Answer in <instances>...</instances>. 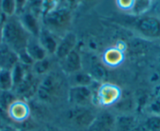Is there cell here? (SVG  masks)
I'll return each mask as SVG.
<instances>
[{
  "instance_id": "obj_1",
  "label": "cell",
  "mask_w": 160,
  "mask_h": 131,
  "mask_svg": "<svg viewBox=\"0 0 160 131\" xmlns=\"http://www.w3.org/2000/svg\"><path fill=\"white\" fill-rule=\"evenodd\" d=\"M65 82L64 75L56 71H50L40 79L35 96L41 102L47 104L54 102L64 93Z\"/></svg>"
},
{
  "instance_id": "obj_2",
  "label": "cell",
  "mask_w": 160,
  "mask_h": 131,
  "mask_svg": "<svg viewBox=\"0 0 160 131\" xmlns=\"http://www.w3.org/2000/svg\"><path fill=\"white\" fill-rule=\"evenodd\" d=\"M31 35L27 32L18 16L5 18L2 25V43L18 54L25 51Z\"/></svg>"
},
{
  "instance_id": "obj_3",
  "label": "cell",
  "mask_w": 160,
  "mask_h": 131,
  "mask_svg": "<svg viewBox=\"0 0 160 131\" xmlns=\"http://www.w3.org/2000/svg\"><path fill=\"white\" fill-rule=\"evenodd\" d=\"M73 21V11L65 6H58L41 17L44 28L61 38L70 32Z\"/></svg>"
},
{
  "instance_id": "obj_4",
  "label": "cell",
  "mask_w": 160,
  "mask_h": 131,
  "mask_svg": "<svg viewBox=\"0 0 160 131\" xmlns=\"http://www.w3.org/2000/svg\"><path fill=\"white\" fill-rule=\"evenodd\" d=\"M135 31L141 36L148 38H160V19L152 15H144L133 22Z\"/></svg>"
},
{
  "instance_id": "obj_5",
  "label": "cell",
  "mask_w": 160,
  "mask_h": 131,
  "mask_svg": "<svg viewBox=\"0 0 160 131\" xmlns=\"http://www.w3.org/2000/svg\"><path fill=\"white\" fill-rule=\"evenodd\" d=\"M98 103L101 106L115 105L122 98V90L117 85L104 83L100 85L97 92Z\"/></svg>"
},
{
  "instance_id": "obj_6",
  "label": "cell",
  "mask_w": 160,
  "mask_h": 131,
  "mask_svg": "<svg viewBox=\"0 0 160 131\" xmlns=\"http://www.w3.org/2000/svg\"><path fill=\"white\" fill-rule=\"evenodd\" d=\"M67 98L74 106H88L93 101V91L90 86H69Z\"/></svg>"
},
{
  "instance_id": "obj_7",
  "label": "cell",
  "mask_w": 160,
  "mask_h": 131,
  "mask_svg": "<svg viewBox=\"0 0 160 131\" xmlns=\"http://www.w3.org/2000/svg\"><path fill=\"white\" fill-rule=\"evenodd\" d=\"M38 76L33 74V72L29 71L26 75L25 78L22 82L13 89V93L19 99L24 100L26 98H30L33 94H36L37 88H38V83H36L35 80Z\"/></svg>"
},
{
  "instance_id": "obj_8",
  "label": "cell",
  "mask_w": 160,
  "mask_h": 131,
  "mask_svg": "<svg viewBox=\"0 0 160 131\" xmlns=\"http://www.w3.org/2000/svg\"><path fill=\"white\" fill-rule=\"evenodd\" d=\"M22 25L32 36L38 37L42 28L41 18L37 16L29 10L24 9L21 13L17 15Z\"/></svg>"
},
{
  "instance_id": "obj_9",
  "label": "cell",
  "mask_w": 160,
  "mask_h": 131,
  "mask_svg": "<svg viewBox=\"0 0 160 131\" xmlns=\"http://www.w3.org/2000/svg\"><path fill=\"white\" fill-rule=\"evenodd\" d=\"M96 118L97 115L87 106H75L70 112V119L80 127L92 126Z\"/></svg>"
},
{
  "instance_id": "obj_10",
  "label": "cell",
  "mask_w": 160,
  "mask_h": 131,
  "mask_svg": "<svg viewBox=\"0 0 160 131\" xmlns=\"http://www.w3.org/2000/svg\"><path fill=\"white\" fill-rule=\"evenodd\" d=\"M76 45L77 35L73 32L70 31L60 38L54 57L57 59L61 61L66 58L72 50H75Z\"/></svg>"
},
{
  "instance_id": "obj_11",
  "label": "cell",
  "mask_w": 160,
  "mask_h": 131,
  "mask_svg": "<svg viewBox=\"0 0 160 131\" xmlns=\"http://www.w3.org/2000/svg\"><path fill=\"white\" fill-rule=\"evenodd\" d=\"M8 116L15 122H23L30 115V108L24 100L17 98L7 109Z\"/></svg>"
},
{
  "instance_id": "obj_12",
  "label": "cell",
  "mask_w": 160,
  "mask_h": 131,
  "mask_svg": "<svg viewBox=\"0 0 160 131\" xmlns=\"http://www.w3.org/2000/svg\"><path fill=\"white\" fill-rule=\"evenodd\" d=\"M37 38L47 51V54L50 57L54 56L61 38L57 36L55 34L44 28L43 26Z\"/></svg>"
},
{
  "instance_id": "obj_13",
  "label": "cell",
  "mask_w": 160,
  "mask_h": 131,
  "mask_svg": "<svg viewBox=\"0 0 160 131\" xmlns=\"http://www.w3.org/2000/svg\"><path fill=\"white\" fill-rule=\"evenodd\" d=\"M18 62V53L5 43H0V69L11 71Z\"/></svg>"
},
{
  "instance_id": "obj_14",
  "label": "cell",
  "mask_w": 160,
  "mask_h": 131,
  "mask_svg": "<svg viewBox=\"0 0 160 131\" xmlns=\"http://www.w3.org/2000/svg\"><path fill=\"white\" fill-rule=\"evenodd\" d=\"M61 68L68 75L82 70V58L77 50H73L64 59L61 60Z\"/></svg>"
},
{
  "instance_id": "obj_15",
  "label": "cell",
  "mask_w": 160,
  "mask_h": 131,
  "mask_svg": "<svg viewBox=\"0 0 160 131\" xmlns=\"http://www.w3.org/2000/svg\"><path fill=\"white\" fill-rule=\"evenodd\" d=\"M25 51L35 62L43 60L47 57H49L45 49L43 48L42 44L38 41V38L32 36V35L28 41Z\"/></svg>"
},
{
  "instance_id": "obj_16",
  "label": "cell",
  "mask_w": 160,
  "mask_h": 131,
  "mask_svg": "<svg viewBox=\"0 0 160 131\" xmlns=\"http://www.w3.org/2000/svg\"><path fill=\"white\" fill-rule=\"evenodd\" d=\"M124 61V54L118 48H110L104 52L103 61L107 66L115 68L122 64Z\"/></svg>"
},
{
  "instance_id": "obj_17",
  "label": "cell",
  "mask_w": 160,
  "mask_h": 131,
  "mask_svg": "<svg viewBox=\"0 0 160 131\" xmlns=\"http://www.w3.org/2000/svg\"><path fill=\"white\" fill-rule=\"evenodd\" d=\"M68 84L72 86H91L94 82V78L88 72H83L82 70L68 75Z\"/></svg>"
},
{
  "instance_id": "obj_18",
  "label": "cell",
  "mask_w": 160,
  "mask_h": 131,
  "mask_svg": "<svg viewBox=\"0 0 160 131\" xmlns=\"http://www.w3.org/2000/svg\"><path fill=\"white\" fill-rule=\"evenodd\" d=\"M115 118L112 114L104 112L99 117H97L94 123L98 131H110L115 126Z\"/></svg>"
},
{
  "instance_id": "obj_19",
  "label": "cell",
  "mask_w": 160,
  "mask_h": 131,
  "mask_svg": "<svg viewBox=\"0 0 160 131\" xmlns=\"http://www.w3.org/2000/svg\"><path fill=\"white\" fill-rule=\"evenodd\" d=\"M50 58L51 57L49 56L45 59L34 62V64L31 67V71L38 77H42L47 75L50 71L53 70L52 68L53 63Z\"/></svg>"
},
{
  "instance_id": "obj_20",
  "label": "cell",
  "mask_w": 160,
  "mask_h": 131,
  "mask_svg": "<svg viewBox=\"0 0 160 131\" xmlns=\"http://www.w3.org/2000/svg\"><path fill=\"white\" fill-rule=\"evenodd\" d=\"M115 126L120 131H132L135 127L134 117L130 114H122L115 118Z\"/></svg>"
},
{
  "instance_id": "obj_21",
  "label": "cell",
  "mask_w": 160,
  "mask_h": 131,
  "mask_svg": "<svg viewBox=\"0 0 160 131\" xmlns=\"http://www.w3.org/2000/svg\"><path fill=\"white\" fill-rule=\"evenodd\" d=\"M17 4L15 0H0V13L3 18H11L16 16Z\"/></svg>"
},
{
  "instance_id": "obj_22",
  "label": "cell",
  "mask_w": 160,
  "mask_h": 131,
  "mask_svg": "<svg viewBox=\"0 0 160 131\" xmlns=\"http://www.w3.org/2000/svg\"><path fill=\"white\" fill-rule=\"evenodd\" d=\"M13 90L11 71L0 69V91H13Z\"/></svg>"
},
{
  "instance_id": "obj_23",
  "label": "cell",
  "mask_w": 160,
  "mask_h": 131,
  "mask_svg": "<svg viewBox=\"0 0 160 131\" xmlns=\"http://www.w3.org/2000/svg\"><path fill=\"white\" fill-rule=\"evenodd\" d=\"M148 131H160V114H152L144 123Z\"/></svg>"
},
{
  "instance_id": "obj_24",
  "label": "cell",
  "mask_w": 160,
  "mask_h": 131,
  "mask_svg": "<svg viewBox=\"0 0 160 131\" xmlns=\"http://www.w3.org/2000/svg\"><path fill=\"white\" fill-rule=\"evenodd\" d=\"M17 98L13 91H0V108L7 111L10 104Z\"/></svg>"
},
{
  "instance_id": "obj_25",
  "label": "cell",
  "mask_w": 160,
  "mask_h": 131,
  "mask_svg": "<svg viewBox=\"0 0 160 131\" xmlns=\"http://www.w3.org/2000/svg\"><path fill=\"white\" fill-rule=\"evenodd\" d=\"M138 3V0H115L117 7L121 11L130 13L135 10Z\"/></svg>"
},
{
  "instance_id": "obj_26",
  "label": "cell",
  "mask_w": 160,
  "mask_h": 131,
  "mask_svg": "<svg viewBox=\"0 0 160 131\" xmlns=\"http://www.w3.org/2000/svg\"><path fill=\"white\" fill-rule=\"evenodd\" d=\"M42 3H43V0H27L25 9L29 10L37 16L41 18Z\"/></svg>"
},
{
  "instance_id": "obj_27",
  "label": "cell",
  "mask_w": 160,
  "mask_h": 131,
  "mask_svg": "<svg viewBox=\"0 0 160 131\" xmlns=\"http://www.w3.org/2000/svg\"><path fill=\"white\" fill-rule=\"evenodd\" d=\"M91 72H90V75H92L93 78L95 79H102L105 77V71H104V68L100 64H93L91 66Z\"/></svg>"
},
{
  "instance_id": "obj_28",
  "label": "cell",
  "mask_w": 160,
  "mask_h": 131,
  "mask_svg": "<svg viewBox=\"0 0 160 131\" xmlns=\"http://www.w3.org/2000/svg\"><path fill=\"white\" fill-rule=\"evenodd\" d=\"M59 5L58 0H43L42 6V10H41V17L45 15L48 12L51 11L53 9L58 7Z\"/></svg>"
},
{
  "instance_id": "obj_29",
  "label": "cell",
  "mask_w": 160,
  "mask_h": 131,
  "mask_svg": "<svg viewBox=\"0 0 160 131\" xmlns=\"http://www.w3.org/2000/svg\"><path fill=\"white\" fill-rule=\"evenodd\" d=\"M80 3H82V0H65L64 6L73 11L78 7Z\"/></svg>"
},
{
  "instance_id": "obj_30",
  "label": "cell",
  "mask_w": 160,
  "mask_h": 131,
  "mask_svg": "<svg viewBox=\"0 0 160 131\" xmlns=\"http://www.w3.org/2000/svg\"><path fill=\"white\" fill-rule=\"evenodd\" d=\"M17 4V15L19 14L20 13L23 11L26 7V3H27V0H15Z\"/></svg>"
},
{
  "instance_id": "obj_31",
  "label": "cell",
  "mask_w": 160,
  "mask_h": 131,
  "mask_svg": "<svg viewBox=\"0 0 160 131\" xmlns=\"http://www.w3.org/2000/svg\"><path fill=\"white\" fill-rule=\"evenodd\" d=\"M99 0H82V3L85 4L87 6H92L98 3Z\"/></svg>"
},
{
  "instance_id": "obj_32",
  "label": "cell",
  "mask_w": 160,
  "mask_h": 131,
  "mask_svg": "<svg viewBox=\"0 0 160 131\" xmlns=\"http://www.w3.org/2000/svg\"><path fill=\"white\" fill-rule=\"evenodd\" d=\"M4 20L0 21V43H2V25H3Z\"/></svg>"
},
{
  "instance_id": "obj_33",
  "label": "cell",
  "mask_w": 160,
  "mask_h": 131,
  "mask_svg": "<svg viewBox=\"0 0 160 131\" xmlns=\"http://www.w3.org/2000/svg\"><path fill=\"white\" fill-rule=\"evenodd\" d=\"M58 3L60 6H64V3H65V0H58Z\"/></svg>"
},
{
  "instance_id": "obj_34",
  "label": "cell",
  "mask_w": 160,
  "mask_h": 131,
  "mask_svg": "<svg viewBox=\"0 0 160 131\" xmlns=\"http://www.w3.org/2000/svg\"><path fill=\"white\" fill-rule=\"evenodd\" d=\"M144 1H149V0H144Z\"/></svg>"
}]
</instances>
